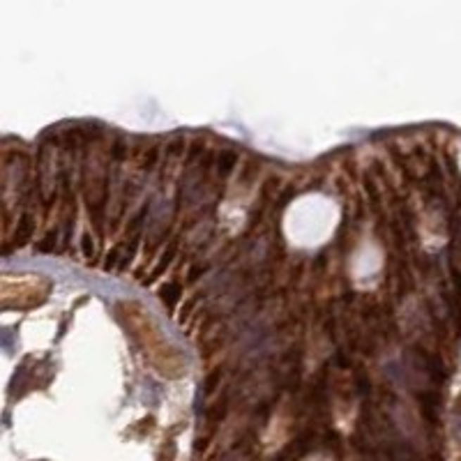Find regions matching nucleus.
Segmentation results:
<instances>
[{"mask_svg": "<svg viewBox=\"0 0 461 461\" xmlns=\"http://www.w3.org/2000/svg\"><path fill=\"white\" fill-rule=\"evenodd\" d=\"M125 153H127V150H125V144H122V141H115V146H113V150H111L113 159H122Z\"/></svg>", "mask_w": 461, "mask_h": 461, "instance_id": "obj_8", "label": "nucleus"}, {"mask_svg": "<svg viewBox=\"0 0 461 461\" xmlns=\"http://www.w3.org/2000/svg\"><path fill=\"white\" fill-rule=\"evenodd\" d=\"M236 162H238V155L231 153V150H224L220 159H217V169H220L222 175H229L233 171V166H236Z\"/></svg>", "mask_w": 461, "mask_h": 461, "instance_id": "obj_4", "label": "nucleus"}, {"mask_svg": "<svg viewBox=\"0 0 461 461\" xmlns=\"http://www.w3.org/2000/svg\"><path fill=\"white\" fill-rule=\"evenodd\" d=\"M118 258H120V247H115L108 251V256H106V270H111V267H115V263H118Z\"/></svg>", "mask_w": 461, "mask_h": 461, "instance_id": "obj_7", "label": "nucleus"}, {"mask_svg": "<svg viewBox=\"0 0 461 461\" xmlns=\"http://www.w3.org/2000/svg\"><path fill=\"white\" fill-rule=\"evenodd\" d=\"M206 267L203 265H198V267H191V272H189V279H198V274H203Z\"/></svg>", "mask_w": 461, "mask_h": 461, "instance_id": "obj_10", "label": "nucleus"}, {"mask_svg": "<svg viewBox=\"0 0 461 461\" xmlns=\"http://www.w3.org/2000/svg\"><path fill=\"white\" fill-rule=\"evenodd\" d=\"M58 247V231H51L49 236L37 242V251H42V254H51V251H56Z\"/></svg>", "mask_w": 461, "mask_h": 461, "instance_id": "obj_5", "label": "nucleus"}, {"mask_svg": "<svg viewBox=\"0 0 461 461\" xmlns=\"http://www.w3.org/2000/svg\"><path fill=\"white\" fill-rule=\"evenodd\" d=\"M81 247H83V256H86L88 261H92V256H95V245H92V238L90 236H83Z\"/></svg>", "mask_w": 461, "mask_h": 461, "instance_id": "obj_6", "label": "nucleus"}, {"mask_svg": "<svg viewBox=\"0 0 461 461\" xmlns=\"http://www.w3.org/2000/svg\"><path fill=\"white\" fill-rule=\"evenodd\" d=\"M217 379H220V374H213L210 379L206 381V392H213V390H215V383H217Z\"/></svg>", "mask_w": 461, "mask_h": 461, "instance_id": "obj_9", "label": "nucleus"}, {"mask_svg": "<svg viewBox=\"0 0 461 461\" xmlns=\"http://www.w3.org/2000/svg\"><path fill=\"white\" fill-rule=\"evenodd\" d=\"M32 231H35V220L30 215H23L19 220V226H16V233H14V242L16 245H23L26 240H30Z\"/></svg>", "mask_w": 461, "mask_h": 461, "instance_id": "obj_1", "label": "nucleus"}, {"mask_svg": "<svg viewBox=\"0 0 461 461\" xmlns=\"http://www.w3.org/2000/svg\"><path fill=\"white\" fill-rule=\"evenodd\" d=\"M180 296H182V286H180V284H175V282L164 284V286L159 289V298H162L169 307H173L175 303H178Z\"/></svg>", "mask_w": 461, "mask_h": 461, "instance_id": "obj_2", "label": "nucleus"}, {"mask_svg": "<svg viewBox=\"0 0 461 461\" xmlns=\"http://www.w3.org/2000/svg\"><path fill=\"white\" fill-rule=\"evenodd\" d=\"M422 413L429 417L431 422L436 420V413H438V395H436V392H424V397H422Z\"/></svg>", "mask_w": 461, "mask_h": 461, "instance_id": "obj_3", "label": "nucleus"}]
</instances>
